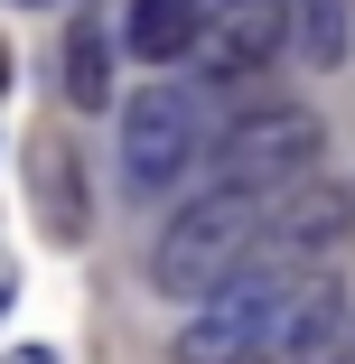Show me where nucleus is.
Listing matches in <instances>:
<instances>
[{"label": "nucleus", "mask_w": 355, "mask_h": 364, "mask_svg": "<svg viewBox=\"0 0 355 364\" xmlns=\"http://www.w3.org/2000/svg\"><path fill=\"white\" fill-rule=\"evenodd\" d=\"M38 225L56 243H85L94 205H85V159L65 150V140H38Z\"/></svg>", "instance_id": "1a4fd4ad"}, {"label": "nucleus", "mask_w": 355, "mask_h": 364, "mask_svg": "<svg viewBox=\"0 0 355 364\" xmlns=\"http://www.w3.org/2000/svg\"><path fill=\"white\" fill-rule=\"evenodd\" d=\"M28 10H38V0H28Z\"/></svg>", "instance_id": "ddd939ff"}, {"label": "nucleus", "mask_w": 355, "mask_h": 364, "mask_svg": "<svg viewBox=\"0 0 355 364\" xmlns=\"http://www.w3.org/2000/svg\"><path fill=\"white\" fill-rule=\"evenodd\" d=\"M0 364H56V346H10Z\"/></svg>", "instance_id": "9b49d317"}, {"label": "nucleus", "mask_w": 355, "mask_h": 364, "mask_svg": "<svg viewBox=\"0 0 355 364\" xmlns=\"http://www.w3.org/2000/svg\"><path fill=\"white\" fill-rule=\"evenodd\" d=\"M0 94H10V38H0Z\"/></svg>", "instance_id": "f8f14e48"}, {"label": "nucleus", "mask_w": 355, "mask_h": 364, "mask_svg": "<svg viewBox=\"0 0 355 364\" xmlns=\"http://www.w3.org/2000/svg\"><path fill=\"white\" fill-rule=\"evenodd\" d=\"M280 19H290V56H300V65H318V75L346 65V38H355L346 0H280Z\"/></svg>", "instance_id": "9d476101"}, {"label": "nucleus", "mask_w": 355, "mask_h": 364, "mask_svg": "<svg viewBox=\"0 0 355 364\" xmlns=\"http://www.w3.org/2000/svg\"><path fill=\"white\" fill-rule=\"evenodd\" d=\"M112 47H122V28L103 10H75V28H65V103L75 112L112 103Z\"/></svg>", "instance_id": "6e6552de"}, {"label": "nucleus", "mask_w": 355, "mask_h": 364, "mask_svg": "<svg viewBox=\"0 0 355 364\" xmlns=\"http://www.w3.org/2000/svg\"><path fill=\"white\" fill-rule=\"evenodd\" d=\"M196 38H206V0H131V19H122V47L140 65H178V56H196Z\"/></svg>", "instance_id": "0eeeda50"}, {"label": "nucleus", "mask_w": 355, "mask_h": 364, "mask_svg": "<svg viewBox=\"0 0 355 364\" xmlns=\"http://www.w3.org/2000/svg\"><path fill=\"white\" fill-rule=\"evenodd\" d=\"M337 318H346V280L300 262V271H290V289L271 299L262 336H253V364H318V355L337 346Z\"/></svg>", "instance_id": "20e7f679"}, {"label": "nucleus", "mask_w": 355, "mask_h": 364, "mask_svg": "<svg viewBox=\"0 0 355 364\" xmlns=\"http://www.w3.org/2000/svg\"><path fill=\"white\" fill-rule=\"evenodd\" d=\"M271 205L280 196H262V187H206V196H187L169 215L159 252H150V289H159V299H216V289L262 252Z\"/></svg>", "instance_id": "f257e3e1"}, {"label": "nucleus", "mask_w": 355, "mask_h": 364, "mask_svg": "<svg viewBox=\"0 0 355 364\" xmlns=\"http://www.w3.org/2000/svg\"><path fill=\"white\" fill-rule=\"evenodd\" d=\"M280 47H290L280 0H216V10H206V38H196V65L216 85H253L262 65H280Z\"/></svg>", "instance_id": "39448f33"}, {"label": "nucleus", "mask_w": 355, "mask_h": 364, "mask_svg": "<svg viewBox=\"0 0 355 364\" xmlns=\"http://www.w3.org/2000/svg\"><path fill=\"white\" fill-rule=\"evenodd\" d=\"M196 150H206V103H196L187 85L131 94V112H122V168H131L140 196H169V187L196 168Z\"/></svg>", "instance_id": "7ed1b4c3"}, {"label": "nucleus", "mask_w": 355, "mask_h": 364, "mask_svg": "<svg viewBox=\"0 0 355 364\" xmlns=\"http://www.w3.org/2000/svg\"><path fill=\"white\" fill-rule=\"evenodd\" d=\"M327 150V122L309 103H280V112H243L216 150H206V168H216V187H262V196H290Z\"/></svg>", "instance_id": "f03ea898"}, {"label": "nucleus", "mask_w": 355, "mask_h": 364, "mask_svg": "<svg viewBox=\"0 0 355 364\" xmlns=\"http://www.w3.org/2000/svg\"><path fill=\"white\" fill-rule=\"evenodd\" d=\"M346 234H355V187H337V178H300L290 196L271 205L262 252H280V262H318V252L346 243Z\"/></svg>", "instance_id": "423d86ee"}]
</instances>
